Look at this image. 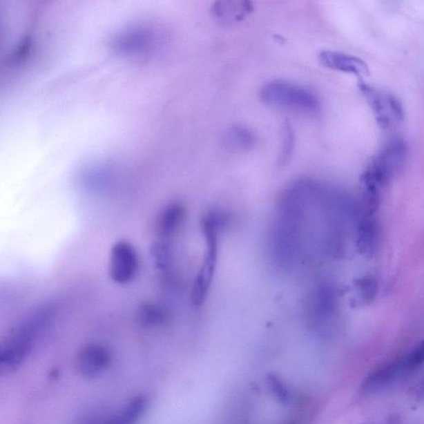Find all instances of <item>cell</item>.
Returning a JSON list of instances; mask_svg holds the SVG:
<instances>
[{"mask_svg": "<svg viewBox=\"0 0 424 424\" xmlns=\"http://www.w3.org/2000/svg\"><path fill=\"white\" fill-rule=\"evenodd\" d=\"M139 256L134 244L119 240L112 245L108 263V274L116 285L130 284L138 276Z\"/></svg>", "mask_w": 424, "mask_h": 424, "instance_id": "obj_6", "label": "cell"}, {"mask_svg": "<svg viewBox=\"0 0 424 424\" xmlns=\"http://www.w3.org/2000/svg\"><path fill=\"white\" fill-rule=\"evenodd\" d=\"M360 297L363 301L371 303L375 300L378 293L377 282L373 278L365 277L356 282Z\"/></svg>", "mask_w": 424, "mask_h": 424, "instance_id": "obj_16", "label": "cell"}, {"mask_svg": "<svg viewBox=\"0 0 424 424\" xmlns=\"http://www.w3.org/2000/svg\"><path fill=\"white\" fill-rule=\"evenodd\" d=\"M359 89L367 99L378 126L381 128L385 131L396 130L404 122V108L396 95L365 82L360 83Z\"/></svg>", "mask_w": 424, "mask_h": 424, "instance_id": "obj_5", "label": "cell"}, {"mask_svg": "<svg viewBox=\"0 0 424 424\" xmlns=\"http://www.w3.org/2000/svg\"><path fill=\"white\" fill-rule=\"evenodd\" d=\"M285 424H298V423L297 422H295V421H289V422H288V423H287Z\"/></svg>", "mask_w": 424, "mask_h": 424, "instance_id": "obj_20", "label": "cell"}, {"mask_svg": "<svg viewBox=\"0 0 424 424\" xmlns=\"http://www.w3.org/2000/svg\"><path fill=\"white\" fill-rule=\"evenodd\" d=\"M267 381L270 390L277 400L280 401L282 404H288L290 398L289 392L280 378L274 375H269Z\"/></svg>", "mask_w": 424, "mask_h": 424, "instance_id": "obj_17", "label": "cell"}, {"mask_svg": "<svg viewBox=\"0 0 424 424\" xmlns=\"http://www.w3.org/2000/svg\"><path fill=\"white\" fill-rule=\"evenodd\" d=\"M260 98L269 106L315 115L321 110V102L314 91L285 81L266 83L260 90Z\"/></svg>", "mask_w": 424, "mask_h": 424, "instance_id": "obj_2", "label": "cell"}, {"mask_svg": "<svg viewBox=\"0 0 424 424\" xmlns=\"http://www.w3.org/2000/svg\"><path fill=\"white\" fill-rule=\"evenodd\" d=\"M227 223L228 216L220 211H211L202 219V228L206 241V252L193 287L191 299L194 306L200 307L206 300L218 261L219 234Z\"/></svg>", "mask_w": 424, "mask_h": 424, "instance_id": "obj_1", "label": "cell"}, {"mask_svg": "<svg viewBox=\"0 0 424 424\" xmlns=\"http://www.w3.org/2000/svg\"><path fill=\"white\" fill-rule=\"evenodd\" d=\"M404 371L402 363H390L377 368L365 380L363 387L365 390L373 392L384 388L392 382L400 372Z\"/></svg>", "mask_w": 424, "mask_h": 424, "instance_id": "obj_12", "label": "cell"}, {"mask_svg": "<svg viewBox=\"0 0 424 424\" xmlns=\"http://www.w3.org/2000/svg\"><path fill=\"white\" fill-rule=\"evenodd\" d=\"M186 218L185 207L171 203L161 211L157 218V231L161 239L168 240L180 231Z\"/></svg>", "mask_w": 424, "mask_h": 424, "instance_id": "obj_9", "label": "cell"}, {"mask_svg": "<svg viewBox=\"0 0 424 424\" xmlns=\"http://www.w3.org/2000/svg\"><path fill=\"white\" fill-rule=\"evenodd\" d=\"M256 133L247 126L235 124L227 128L222 135V144L231 151H247L256 146Z\"/></svg>", "mask_w": 424, "mask_h": 424, "instance_id": "obj_10", "label": "cell"}, {"mask_svg": "<svg viewBox=\"0 0 424 424\" xmlns=\"http://www.w3.org/2000/svg\"><path fill=\"white\" fill-rule=\"evenodd\" d=\"M285 142L282 148V160H289V155L292 153L293 148V132L289 124H287L285 131Z\"/></svg>", "mask_w": 424, "mask_h": 424, "instance_id": "obj_19", "label": "cell"}, {"mask_svg": "<svg viewBox=\"0 0 424 424\" xmlns=\"http://www.w3.org/2000/svg\"><path fill=\"white\" fill-rule=\"evenodd\" d=\"M151 256L155 267L164 271L173 263V251L168 240L155 241L151 247Z\"/></svg>", "mask_w": 424, "mask_h": 424, "instance_id": "obj_15", "label": "cell"}, {"mask_svg": "<svg viewBox=\"0 0 424 424\" xmlns=\"http://www.w3.org/2000/svg\"><path fill=\"white\" fill-rule=\"evenodd\" d=\"M252 12L253 6L247 1H220L211 8L212 15L223 23L240 22Z\"/></svg>", "mask_w": 424, "mask_h": 424, "instance_id": "obj_11", "label": "cell"}, {"mask_svg": "<svg viewBox=\"0 0 424 424\" xmlns=\"http://www.w3.org/2000/svg\"><path fill=\"white\" fill-rule=\"evenodd\" d=\"M147 406L146 397L142 396L135 397L107 424H136L143 416Z\"/></svg>", "mask_w": 424, "mask_h": 424, "instance_id": "obj_14", "label": "cell"}, {"mask_svg": "<svg viewBox=\"0 0 424 424\" xmlns=\"http://www.w3.org/2000/svg\"><path fill=\"white\" fill-rule=\"evenodd\" d=\"M318 61L325 68L338 72L352 74L357 77H364L369 74L367 62L347 53L322 51L318 54Z\"/></svg>", "mask_w": 424, "mask_h": 424, "instance_id": "obj_8", "label": "cell"}, {"mask_svg": "<svg viewBox=\"0 0 424 424\" xmlns=\"http://www.w3.org/2000/svg\"><path fill=\"white\" fill-rule=\"evenodd\" d=\"M48 316L47 311H41L17 328L0 352V372L8 375L23 364L30 355Z\"/></svg>", "mask_w": 424, "mask_h": 424, "instance_id": "obj_3", "label": "cell"}, {"mask_svg": "<svg viewBox=\"0 0 424 424\" xmlns=\"http://www.w3.org/2000/svg\"><path fill=\"white\" fill-rule=\"evenodd\" d=\"M111 352L101 344H89L81 349L77 357V372L87 379L101 376L111 363Z\"/></svg>", "mask_w": 424, "mask_h": 424, "instance_id": "obj_7", "label": "cell"}, {"mask_svg": "<svg viewBox=\"0 0 424 424\" xmlns=\"http://www.w3.org/2000/svg\"><path fill=\"white\" fill-rule=\"evenodd\" d=\"M424 363V340L403 361L404 371L410 372Z\"/></svg>", "mask_w": 424, "mask_h": 424, "instance_id": "obj_18", "label": "cell"}, {"mask_svg": "<svg viewBox=\"0 0 424 424\" xmlns=\"http://www.w3.org/2000/svg\"><path fill=\"white\" fill-rule=\"evenodd\" d=\"M138 321L146 327L163 325L169 318V314L164 307L159 303L145 301L141 302L137 309Z\"/></svg>", "mask_w": 424, "mask_h": 424, "instance_id": "obj_13", "label": "cell"}, {"mask_svg": "<svg viewBox=\"0 0 424 424\" xmlns=\"http://www.w3.org/2000/svg\"><path fill=\"white\" fill-rule=\"evenodd\" d=\"M423 392H424V385H423Z\"/></svg>", "mask_w": 424, "mask_h": 424, "instance_id": "obj_21", "label": "cell"}, {"mask_svg": "<svg viewBox=\"0 0 424 424\" xmlns=\"http://www.w3.org/2000/svg\"><path fill=\"white\" fill-rule=\"evenodd\" d=\"M408 152L409 147L405 140L397 138L390 141L365 169L361 177L363 186H373L379 190L383 189L401 171Z\"/></svg>", "mask_w": 424, "mask_h": 424, "instance_id": "obj_4", "label": "cell"}]
</instances>
